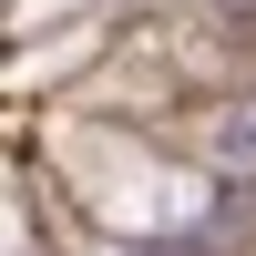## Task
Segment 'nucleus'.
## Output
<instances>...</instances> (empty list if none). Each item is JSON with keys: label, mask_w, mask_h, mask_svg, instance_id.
Instances as JSON below:
<instances>
[{"label": "nucleus", "mask_w": 256, "mask_h": 256, "mask_svg": "<svg viewBox=\"0 0 256 256\" xmlns=\"http://www.w3.org/2000/svg\"><path fill=\"white\" fill-rule=\"evenodd\" d=\"M216 154H226V174H256V92L216 123Z\"/></svg>", "instance_id": "1"}]
</instances>
